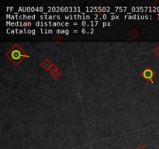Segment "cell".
Wrapping results in <instances>:
<instances>
[{"mask_svg": "<svg viewBox=\"0 0 159 149\" xmlns=\"http://www.w3.org/2000/svg\"><path fill=\"white\" fill-rule=\"evenodd\" d=\"M73 32H74V33H77V32H78V30H74Z\"/></svg>", "mask_w": 159, "mask_h": 149, "instance_id": "9a60e30c", "label": "cell"}, {"mask_svg": "<svg viewBox=\"0 0 159 149\" xmlns=\"http://www.w3.org/2000/svg\"><path fill=\"white\" fill-rule=\"evenodd\" d=\"M32 34H35V30H32Z\"/></svg>", "mask_w": 159, "mask_h": 149, "instance_id": "7c38bea8", "label": "cell"}, {"mask_svg": "<svg viewBox=\"0 0 159 149\" xmlns=\"http://www.w3.org/2000/svg\"><path fill=\"white\" fill-rule=\"evenodd\" d=\"M106 26V23H103V26Z\"/></svg>", "mask_w": 159, "mask_h": 149, "instance_id": "5bb4252c", "label": "cell"}, {"mask_svg": "<svg viewBox=\"0 0 159 149\" xmlns=\"http://www.w3.org/2000/svg\"><path fill=\"white\" fill-rule=\"evenodd\" d=\"M153 53L155 54V55L157 56L158 58H159V46H158L153 51Z\"/></svg>", "mask_w": 159, "mask_h": 149, "instance_id": "ba28073f", "label": "cell"}, {"mask_svg": "<svg viewBox=\"0 0 159 149\" xmlns=\"http://www.w3.org/2000/svg\"><path fill=\"white\" fill-rule=\"evenodd\" d=\"M6 57L9 59L13 65L18 66L20 62H22L23 59L30 58V56L23 51V48L18 44H14L9 51L6 53Z\"/></svg>", "mask_w": 159, "mask_h": 149, "instance_id": "6da1fadb", "label": "cell"}, {"mask_svg": "<svg viewBox=\"0 0 159 149\" xmlns=\"http://www.w3.org/2000/svg\"><path fill=\"white\" fill-rule=\"evenodd\" d=\"M82 33H85V29H83V30H82Z\"/></svg>", "mask_w": 159, "mask_h": 149, "instance_id": "4fadbf2b", "label": "cell"}, {"mask_svg": "<svg viewBox=\"0 0 159 149\" xmlns=\"http://www.w3.org/2000/svg\"><path fill=\"white\" fill-rule=\"evenodd\" d=\"M65 31H66V32H65V34H68V33H69V31H68V30H65Z\"/></svg>", "mask_w": 159, "mask_h": 149, "instance_id": "8fae6325", "label": "cell"}, {"mask_svg": "<svg viewBox=\"0 0 159 149\" xmlns=\"http://www.w3.org/2000/svg\"><path fill=\"white\" fill-rule=\"evenodd\" d=\"M51 75H52V77H53L54 79H58L61 76V72L59 70H58L57 72H54L53 74H51Z\"/></svg>", "mask_w": 159, "mask_h": 149, "instance_id": "8992f818", "label": "cell"}, {"mask_svg": "<svg viewBox=\"0 0 159 149\" xmlns=\"http://www.w3.org/2000/svg\"><path fill=\"white\" fill-rule=\"evenodd\" d=\"M52 40H53L54 41H55L56 43H60L61 41H62L63 40V37L61 34H56L55 36L52 38Z\"/></svg>", "mask_w": 159, "mask_h": 149, "instance_id": "5b68a950", "label": "cell"}, {"mask_svg": "<svg viewBox=\"0 0 159 149\" xmlns=\"http://www.w3.org/2000/svg\"><path fill=\"white\" fill-rule=\"evenodd\" d=\"M48 33H53V30H48Z\"/></svg>", "mask_w": 159, "mask_h": 149, "instance_id": "30bf717a", "label": "cell"}, {"mask_svg": "<svg viewBox=\"0 0 159 149\" xmlns=\"http://www.w3.org/2000/svg\"><path fill=\"white\" fill-rule=\"evenodd\" d=\"M158 135H159V133H158Z\"/></svg>", "mask_w": 159, "mask_h": 149, "instance_id": "2e32d148", "label": "cell"}, {"mask_svg": "<svg viewBox=\"0 0 159 149\" xmlns=\"http://www.w3.org/2000/svg\"><path fill=\"white\" fill-rule=\"evenodd\" d=\"M58 70V68L54 64H53V65H51V67L50 68V69H49V72H51V74H53L54 72H57Z\"/></svg>", "mask_w": 159, "mask_h": 149, "instance_id": "52a82bcc", "label": "cell"}, {"mask_svg": "<svg viewBox=\"0 0 159 149\" xmlns=\"http://www.w3.org/2000/svg\"><path fill=\"white\" fill-rule=\"evenodd\" d=\"M140 36V33L138 32V30L136 29H132L129 32V37L133 40H135L137 38H138Z\"/></svg>", "mask_w": 159, "mask_h": 149, "instance_id": "277c9868", "label": "cell"}, {"mask_svg": "<svg viewBox=\"0 0 159 149\" xmlns=\"http://www.w3.org/2000/svg\"><path fill=\"white\" fill-rule=\"evenodd\" d=\"M136 149H146V148L143 146V145H139V146L137 147Z\"/></svg>", "mask_w": 159, "mask_h": 149, "instance_id": "9c48e42d", "label": "cell"}, {"mask_svg": "<svg viewBox=\"0 0 159 149\" xmlns=\"http://www.w3.org/2000/svg\"><path fill=\"white\" fill-rule=\"evenodd\" d=\"M53 65V63L51 62L48 58H44V60L40 63V67H41L44 71H49L50 68L51 67V65Z\"/></svg>", "mask_w": 159, "mask_h": 149, "instance_id": "3957f363", "label": "cell"}, {"mask_svg": "<svg viewBox=\"0 0 159 149\" xmlns=\"http://www.w3.org/2000/svg\"><path fill=\"white\" fill-rule=\"evenodd\" d=\"M155 75V71H153L152 68H151L150 67L145 68L144 71L141 72V76L143 79H144L146 81H151V83H154L153 81V78Z\"/></svg>", "mask_w": 159, "mask_h": 149, "instance_id": "7a4b0ae2", "label": "cell"}]
</instances>
